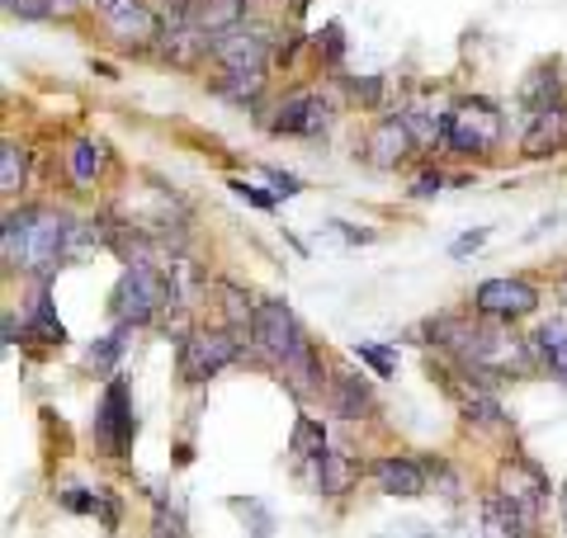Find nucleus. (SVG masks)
<instances>
[{"label":"nucleus","mask_w":567,"mask_h":538,"mask_svg":"<svg viewBox=\"0 0 567 538\" xmlns=\"http://www.w3.org/2000/svg\"><path fill=\"white\" fill-rule=\"evenodd\" d=\"M251 340L298 392H317V387H322V359H317V350L308 345V335H303V327H298V317H293L289 302L265 298L256 308V335Z\"/></svg>","instance_id":"f257e3e1"},{"label":"nucleus","mask_w":567,"mask_h":538,"mask_svg":"<svg viewBox=\"0 0 567 538\" xmlns=\"http://www.w3.org/2000/svg\"><path fill=\"white\" fill-rule=\"evenodd\" d=\"M71 250V218L48 208H10L6 213V269L48 275Z\"/></svg>","instance_id":"f03ea898"},{"label":"nucleus","mask_w":567,"mask_h":538,"mask_svg":"<svg viewBox=\"0 0 567 538\" xmlns=\"http://www.w3.org/2000/svg\"><path fill=\"white\" fill-rule=\"evenodd\" d=\"M171 293H175V283L162 275V269H152L147 260H137V265L123 269L118 289L110 298V312H114V321H123V327H133V331L152 327L156 312L171 302Z\"/></svg>","instance_id":"7ed1b4c3"},{"label":"nucleus","mask_w":567,"mask_h":538,"mask_svg":"<svg viewBox=\"0 0 567 538\" xmlns=\"http://www.w3.org/2000/svg\"><path fill=\"white\" fill-rule=\"evenodd\" d=\"M502 142V110L492 100H458L445 110V147L464 156H483Z\"/></svg>","instance_id":"20e7f679"},{"label":"nucleus","mask_w":567,"mask_h":538,"mask_svg":"<svg viewBox=\"0 0 567 538\" xmlns=\"http://www.w3.org/2000/svg\"><path fill=\"white\" fill-rule=\"evenodd\" d=\"M133 435H137V416H133V387L118 379H110V387H104L100 397V411H95V444L104 448V454H128L133 448Z\"/></svg>","instance_id":"39448f33"},{"label":"nucleus","mask_w":567,"mask_h":538,"mask_svg":"<svg viewBox=\"0 0 567 538\" xmlns=\"http://www.w3.org/2000/svg\"><path fill=\"white\" fill-rule=\"evenodd\" d=\"M241 354L237 331H189L181 345V369L189 383H208L213 373H223Z\"/></svg>","instance_id":"423d86ee"},{"label":"nucleus","mask_w":567,"mask_h":538,"mask_svg":"<svg viewBox=\"0 0 567 538\" xmlns=\"http://www.w3.org/2000/svg\"><path fill=\"white\" fill-rule=\"evenodd\" d=\"M208 52L223 62V76H265L270 66V39L260 29H227L208 43Z\"/></svg>","instance_id":"0eeeda50"},{"label":"nucleus","mask_w":567,"mask_h":538,"mask_svg":"<svg viewBox=\"0 0 567 538\" xmlns=\"http://www.w3.org/2000/svg\"><path fill=\"white\" fill-rule=\"evenodd\" d=\"M473 308L496 321H520L539 308V289L529 279H487V283H477Z\"/></svg>","instance_id":"6e6552de"},{"label":"nucleus","mask_w":567,"mask_h":538,"mask_svg":"<svg viewBox=\"0 0 567 538\" xmlns=\"http://www.w3.org/2000/svg\"><path fill=\"white\" fill-rule=\"evenodd\" d=\"M104 20H110V33L123 48H147V43H156L166 33L147 0H118L114 10H104Z\"/></svg>","instance_id":"1a4fd4ad"},{"label":"nucleus","mask_w":567,"mask_h":538,"mask_svg":"<svg viewBox=\"0 0 567 538\" xmlns=\"http://www.w3.org/2000/svg\"><path fill=\"white\" fill-rule=\"evenodd\" d=\"M327 100L312 95V90H298V95H289L279 104V114L270 128L275 133H293V137H322L327 133Z\"/></svg>","instance_id":"9d476101"},{"label":"nucleus","mask_w":567,"mask_h":538,"mask_svg":"<svg viewBox=\"0 0 567 538\" xmlns=\"http://www.w3.org/2000/svg\"><path fill=\"white\" fill-rule=\"evenodd\" d=\"M496 492L511 496L520 510L539 515V510H544V500H548V477H544V473H539L529 458H511L506 468L496 473Z\"/></svg>","instance_id":"9b49d317"},{"label":"nucleus","mask_w":567,"mask_h":538,"mask_svg":"<svg viewBox=\"0 0 567 538\" xmlns=\"http://www.w3.org/2000/svg\"><path fill=\"white\" fill-rule=\"evenodd\" d=\"M412 147H416L412 123H406V118H383L374 128V137H369L364 156H369V166H379V170H398L402 161L412 156Z\"/></svg>","instance_id":"f8f14e48"},{"label":"nucleus","mask_w":567,"mask_h":538,"mask_svg":"<svg viewBox=\"0 0 567 538\" xmlns=\"http://www.w3.org/2000/svg\"><path fill=\"white\" fill-rule=\"evenodd\" d=\"M369 477L379 482L383 496H425L431 487V468H421L416 458H379Z\"/></svg>","instance_id":"ddd939ff"},{"label":"nucleus","mask_w":567,"mask_h":538,"mask_svg":"<svg viewBox=\"0 0 567 538\" xmlns=\"http://www.w3.org/2000/svg\"><path fill=\"white\" fill-rule=\"evenodd\" d=\"M327 402H331V411L341 421H360V416L374 411V392L360 383V373L341 369V373H331V383H327Z\"/></svg>","instance_id":"4468645a"},{"label":"nucleus","mask_w":567,"mask_h":538,"mask_svg":"<svg viewBox=\"0 0 567 538\" xmlns=\"http://www.w3.org/2000/svg\"><path fill=\"white\" fill-rule=\"evenodd\" d=\"M185 20H189V24L199 29L204 39L213 43V39H218V33L237 29V24L246 20V0H194Z\"/></svg>","instance_id":"2eb2a0df"},{"label":"nucleus","mask_w":567,"mask_h":538,"mask_svg":"<svg viewBox=\"0 0 567 538\" xmlns=\"http://www.w3.org/2000/svg\"><path fill=\"white\" fill-rule=\"evenodd\" d=\"M303 477H308L322 496H341V492H350V482H354V463H350L346 454H336V448H322L317 458H308Z\"/></svg>","instance_id":"dca6fc26"},{"label":"nucleus","mask_w":567,"mask_h":538,"mask_svg":"<svg viewBox=\"0 0 567 538\" xmlns=\"http://www.w3.org/2000/svg\"><path fill=\"white\" fill-rule=\"evenodd\" d=\"M567 142V110L554 104V110H539L535 123L525 128V156H544V152H558Z\"/></svg>","instance_id":"f3484780"},{"label":"nucleus","mask_w":567,"mask_h":538,"mask_svg":"<svg viewBox=\"0 0 567 538\" xmlns=\"http://www.w3.org/2000/svg\"><path fill=\"white\" fill-rule=\"evenodd\" d=\"M529 345H535L539 369H548L567 387V327H563V321H544V327L529 335Z\"/></svg>","instance_id":"a211bd4d"},{"label":"nucleus","mask_w":567,"mask_h":538,"mask_svg":"<svg viewBox=\"0 0 567 538\" xmlns=\"http://www.w3.org/2000/svg\"><path fill=\"white\" fill-rule=\"evenodd\" d=\"M529 510H520L511 496H502V492H492L487 500H483V534H529Z\"/></svg>","instance_id":"6ab92c4d"},{"label":"nucleus","mask_w":567,"mask_h":538,"mask_svg":"<svg viewBox=\"0 0 567 538\" xmlns=\"http://www.w3.org/2000/svg\"><path fill=\"white\" fill-rule=\"evenodd\" d=\"M558 100H563L558 71H554V66H535V71H529V81L520 85V104H525V110L539 114V110H554Z\"/></svg>","instance_id":"aec40b11"},{"label":"nucleus","mask_w":567,"mask_h":538,"mask_svg":"<svg viewBox=\"0 0 567 538\" xmlns=\"http://www.w3.org/2000/svg\"><path fill=\"white\" fill-rule=\"evenodd\" d=\"M128 331H133V327H123V321H114V331H110V335H100L95 345H91V354H85V364H91L95 373H118L123 350H128Z\"/></svg>","instance_id":"412c9836"},{"label":"nucleus","mask_w":567,"mask_h":538,"mask_svg":"<svg viewBox=\"0 0 567 538\" xmlns=\"http://www.w3.org/2000/svg\"><path fill=\"white\" fill-rule=\"evenodd\" d=\"M24 327H29L33 335H43L48 345H62V340H66V321L58 317V308H52V293H48V289L33 293V312H29Z\"/></svg>","instance_id":"4be33fe9"},{"label":"nucleus","mask_w":567,"mask_h":538,"mask_svg":"<svg viewBox=\"0 0 567 538\" xmlns=\"http://www.w3.org/2000/svg\"><path fill=\"white\" fill-rule=\"evenodd\" d=\"M100 166H104V147H100L95 137L71 142V179H76V185H95Z\"/></svg>","instance_id":"5701e85b"},{"label":"nucleus","mask_w":567,"mask_h":538,"mask_svg":"<svg viewBox=\"0 0 567 538\" xmlns=\"http://www.w3.org/2000/svg\"><path fill=\"white\" fill-rule=\"evenodd\" d=\"M24 175H29V156L20 142H0V189L6 194H20L24 189Z\"/></svg>","instance_id":"b1692460"},{"label":"nucleus","mask_w":567,"mask_h":538,"mask_svg":"<svg viewBox=\"0 0 567 538\" xmlns=\"http://www.w3.org/2000/svg\"><path fill=\"white\" fill-rule=\"evenodd\" d=\"M223 308H227V321H233L237 335H256V308L260 302H251L241 289H233V283H223Z\"/></svg>","instance_id":"393cba45"},{"label":"nucleus","mask_w":567,"mask_h":538,"mask_svg":"<svg viewBox=\"0 0 567 538\" xmlns=\"http://www.w3.org/2000/svg\"><path fill=\"white\" fill-rule=\"evenodd\" d=\"M322 448H331L327 444V430H322V421H312V416H303L293 425V458L303 463V458H317Z\"/></svg>","instance_id":"a878e982"},{"label":"nucleus","mask_w":567,"mask_h":538,"mask_svg":"<svg viewBox=\"0 0 567 538\" xmlns=\"http://www.w3.org/2000/svg\"><path fill=\"white\" fill-rule=\"evenodd\" d=\"M58 500H62L66 510H81V515H95V510H100V515H104V525L114 529V515H118V510H114V500H110V496H100V492H62Z\"/></svg>","instance_id":"bb28decb"},{"label":"nucleus","mask_w":567,"mask_h":538,"mask_svg":"<svg viewBox=\"0 0 567 538\" xmlns=\"http://www.w3.org/2000/svg\"><path fill=\"white\" fill-rule=\"evenodd\" d=\"M0 6H6V14H20V20H33V24L58 20L62 10H71L66 0H0Z\"/></svg>","instance_id":"cd10ccee"},{"label":"nucleus","mask_w":567,"mask_h":538,"mask_svg":"<svg viewBox=\"0 0 567 538\" xmlns=\"http://www.w3.org/2000/svg\"><path fill=\"white\" fill-rule=\"evenodd\" d=\"M354 354H360L374 373H383V379H393V373H398V350H393V345H379V340H360V345H354Z\"/></svg>","instance_id":"c85d7f7f"},{"label":"nucleus","mask_w":567,"mask_h":538,"mask_svg":"<svg viewBox=\"0 0 567 538\" xmlns=\"http://www.w3.org/2000/svg\"><path fill=\"white\" fill-rule=\"evenodd\" d=\"M350 85V95L364 104V110H383V95H388V85H383V76H350L346 81Z\"/></svg>","instance_id":"c756f323"},{"label":"nucleus","mask_w":567,"mask_h":538,"mask_svg":"<svg viewBox=\"0 0 567 538\" xmlns=\"http://www.w3.org/2000/svg\"><path fill=\"white\" fill-rule=\"evenodd\" d=\"M317 52H322L327 66H341L346 62V29L341 24H327L322 33H317Z\"/></svg>","instance_id":"7c9ffc66"},{"label":"nucleus","mask_w":567,"mask_h":538,"mask_svg":"<svg viewBox=\"0 0 567 538\" xmlns=\"http://www.w3.org/2000/svg\"><path fill=\"white\" fill-rule=\"evenodd\" d=\"M445 185H454L450 175H440V170H421V175H416V185H412V199H431V194H440Z\"/></svg>","instance_id":"2f4dec72"},{"label":"nucleus","mask_w":567,"mask_h":538,"mask_svg":"<svg viewBox=\"0 0 567 538\" xmlns=\"http://www.w3.org/2000/svg\"><path fill=\"white\" fill-rule=\"evenodd\" d=\"M265 179H270V194H275V199H293V194L303 189V179H293L289 170H265Z\"/></svg>","instance_id":"473e14b6"},{"label":"nucleus","mask_w":567,"mask_h":538,"mask_svg":"<svg viewBox=\"0 0 567 538\" xmlns=\"http://www.w3.org/2000/svg\"><path fill=\"white\" fill-rule=\"evenodd\" d=\"M483 241H487V227H477V231H464V237L454 241V250H450V256H454V260H468L473 250H483Z\"/></svg>","instance_id":"72a5a7b5"},{"label":"nucleus","mask_w":567,"mask_h":538,"mask_svg":"<svg viewBox=\"0 0 567 538\" xmlns=\"http://www.w3.org/2000/svg\"><path fill=\"white\" fill-rule=\"evenodd\" d=\"M233 194H237V199H246V204H256V208H275V194L246 185V179H233Z\"/></svg>","instance_id":"f704fd0d"},{"label":"nucleus","mask_w":567,"mask_h":538,"mask_svg":"<svg viewBox=\"0 0 567 538\" xmlns=\"http://www.w3.org/2000/svg\"><path fill=\"white\" fill-rule=\"evenodd\" d=\"M336 231H341V237H346V241H354V246L374 241V237H369V231H354V227H341V223H336Z\"/></svg>","instance_id":"c9c22d12"},{"label":"nucleus","mask_w":567,"mask_h":538,"mask_svg":"<svg viewBox=\"0 0 567 538\" xmlns=\"http://www.w3.org/2000/svg\"><path fill=\"white\" fill-rule=\"evenodd\" d=\"M563 529H567V492H563Z\"/></svg>","instance_id":"e433bc0d"},{"label":"nucleus","mask_w":567,"mask_h":538,"mask_svg":"<svg viewBox=\"0 0 567 538\" xmlns=\"http://www.w3.org/2000/svg\"><path fill=\"white\" fill-rule=\"evenodd\" d=\"M558 293H563V302H567V279H563V283H558Z\"/></svg>","instance_id":"4c0bfd02"},{"label":"nucleus","mask_w":567,"mask_h":538,"mask_svg":"<svg viewBox=\"0 0 567 538\" xmlns=\"http://www.w3.org/2000/svg\"><path fill=\"white\" fill-rule=\"evenodd\" d=\"M66 6H85V0H66ZM91 6H95V0H91Z\"/></svg>","instance_id":"58836bf2"}]
</instances>
